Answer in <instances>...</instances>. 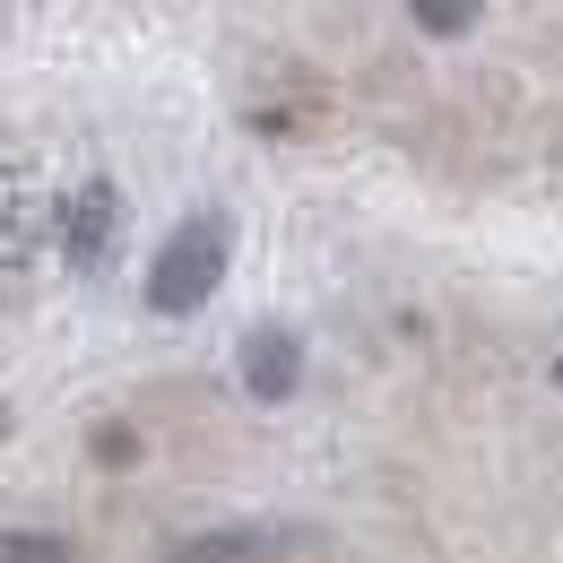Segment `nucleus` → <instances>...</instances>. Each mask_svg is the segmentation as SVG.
<instances>
[{
	"instance_id": "1",
	"label": "nucleus",
	"mask_w": 563,
	"mask_h": 563,
	"mask_svg": "<svg viewBox=\"0 0 563 563\" xmlns=\"http://www.w3.org/2000/svg\"><path fill=\"white\" fill-rule=\"evenodd\" d=\"M225 269H234V217L200 209V217H183V225L147 252L140 295H147L156 321H183V312H200L217 286H225Z\"/></svg>"
},
{
	"instance_id": "2",
	"label": "nucleus",
	"mask_w": 563,
	"mask_h": 563,
	"mask_svg": "<svg viewBox=\"0 0 563 563\" xmlns=\"http://www.w3.org/2000/svg\"><path fill=\"white\" fill-rule=\"evenodd\" d=\"M122 217H131V200H122L104 174H78L70 191H62V261H70L78 278H96V269L113 261V243H122Z\"/></svg>"
},
{
	"instance_id": "3",
	"label": "nucleus",
	"mask_w": 563,
	"mask_h": 563,
	"mask_svg": "<svg viewBox=\"0 0 563 563\" xmlns=\"http://www.w3.org/2000/svg\"><path fill=\"white\" fill-rule=\"evenodd\" d=\"M234 373H243V390L261 408H286L303 390V330L295 321H252L243 347H234Z\"/></svg>"
},
{
	"instance_id": "4",
	"label": "nucleus",
	"mask_w": 563,
	"mask_h": 563,
	"mask_svg": "<svg viewBox=\"0 0 563 563\" xmlns=\"http://www.w3.org/2000/svg\"><path fill=\"white\" fill-rule=\"evenodd\" d=\"M303 529H252V520H225V529H200V538H174L156 563H269V555H295Z\"/></svg>"
},
{
	"instance_id": "5",
	"label": "nucleus",
	"mask_w": 563,
	"mask_h": 563,
	"mask_svg": "<svg viewBox=\"0 0 563 563\" xmlns=\"http://www.w3.org/2000/svg\"><path fill=\"white\" fill-rule=\"evenodd\" d=\"M0 563H78L62 529H0Z\"/></svg>"
},
{
	"instance_id": "6",
	"label": "nucleus",
	"mask_w": 563,
	"mask_h": 563,
	"mask_svg": "<svg viewBox=\"0 0 563 563\" xmlns=\"http://www.w3.org/2000/svg\"><path fill=\"white\" fill-rule=\"evenodd\" d=\"M408 18H417V35H433V44H451V35H468V26L486 18V9H477V0H417Z\"/></svg>"
},
{
	"instance_id": "7",
	"label": "nucleus",
	"mask_w": 563,
	"mask_h": 563,
	"mask_svg": "<svg viewBox=\"0 0 563 563\" xmlns=\"http://www.w3.org/2000/svg\"><path fill=\"white\" fill-rule=\"evenodd\" d=\"M87 451H96V468H140V433L131 424H96Z\"/></svg>"
},
{
	"instance_id": "8",
	"label": "nucleus",
	"mask_w": 563,
	"mask_h": 563,
	"mask_svg": "<svg viewBox=\"0 0 563 563\" xmlns=\"http://www.w3.org/2000/svg\"><path fill=\"white\" fill-rule=\"evenodd\" d=\"M555 382H563V355H555Z\"/></svg>"
},
{
	"instance_id": "9",
	"label": "nucleus",
	"mask_w": 563,
	"mask_h": 563,
	"mask_svg": "<svg viewBox=\"0 0 563 563\" xmlns=\"http://www.w3.org/2000/svg\"><path fill=\"white\" fill-rule=\"evenodd\" d=\"M0 433H9V424H0Z\"/></svg>"
}]
</instances>
